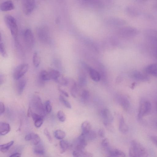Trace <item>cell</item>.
I'll return each mask as SVG.
<instances>
[{"instance_id": "obj_1", "label": "cell", "mask_w": 157, "mask_h": 157, "mask_svg": "<svg viewBox=\"0 0 157 157\" xmlns=\"http://www.w3.org/2000/svg\"><path fill=\"white\" fill-rule=\"evenodd\" d=\"M129 153V156L132 157H144L147 156L145 148L139 142L134 140L131 142Z\"/></svg>"}, {"instance_id": "obj_2", "label": "cell", "mask_w": 157, "mask_h": 157, "mask_svg": "<svg viewBox=\"0 0 157 157\" xmlns=\"http://www.w3.org/2000/svg\"><path fill=\"white\" fill-rule=\"evenodd\" d=\"M33 112L44 117L45 116L46 111L41 99L38 95H34L31 99L29 107Z\"/></svg>"}, {"instance_id": "obj_3", "label": "cell", "mask_w": 157, "mask_h": 157, "mask_svg": "<svg viewBox=\"0 0 157 157\" xmlns=\"http://www.w3.org/2000/svg\"><path fill=\"white\" fill-rule=\"evenodd\" d=\"M4 20L6 25L10 30L12 35L16 40L18 33V28L16 19L12 16L7 15L5 16Z\"/></svg>"}, {"instance_id": "obj_4", "label": "cell", "mask_w": 157, "mask_h": 157, "mask_svg": "<svg viewBox=\"0 0 157 157\" xmlns=\"http://www.w3.org/2000/svg\"><path fill=\"white\" fill-rule=\"evenodd\" d=\"M36 33L38 38L44 43L48 42L50 39L48 29L46 26H41L36 29Z\"/></svg>"}, {"instance_id": "obj_5", "label": "cell", "mask_w": 157, "mask_h": 157, "mask_svg": "<svg viewBox=\"0 0 157 157\" xmlns=\"http://www.w3.org/2000/svg\"><path fill=\"white\" fill-rule=\"evenodd\" d=\"M23 39L24 43L28 48L31 49L34 46V38L32 31L29 29H26L23 32Z\"/></svg>"}, {"instance_id": "obj_6", "label": "cell", "mask_w": 157, "mask_h": 157, "mask_svg": "<svg viewBox=\"0 0 157 157\" xmlns=\"http://www.w3.org/2000/svg\"><path fill=\"white\" fill-rule=\"evenodd\" d=\"M151 108L150 102L147 101H141L140 103L138 117L141 119L144 116L148 114L151 111Z\"/></svg>"}, {"instance_id": "obj_7", "label": "cell", "mask_w": 157, "mask_h": 157, "mask_svg": "<svg viewBox=\"0 0 157 157\" xmlns=\"http://www.w3.org/2000/svg\"><path fill=\"white\" fill-rule=\"evenodd\" d=\"M29 66L27 63H22L18 66L15 68L14 73V79L18 80L22 77L28 71Z\"/></svg>"}, {"instance_id": "obj_8", "label": "cell", "mask_w": 157, "mask_h": 157, "mask_svg": "<svg viewBox=\"0 0 157 157\" xmlns=\"http://www.w3.org/2000/svg\"><path fill=\"white\" fill-rule=\"evenodd\" d=\"M22 9L24 13L28 15L33 12L36 6L35 0H22Z\"/></svg>"}, {"instance_id": "obj_9", "label": "cell", "mask_w": 157, "mask_h": 157, "mask_svg": "<svg viewBox=\"0 0 157 157\" xmlns=\"http://www.w3.org/2000/svg\"><path fill=\"white\" fill-rule=\"evenodd\" d=\"M101 114L103 119V123L105 125L108 126L113 122V117L109 109H102L101 111Z\"/></svg>"}, {"instance_id": "obj_10", "label": "cell", "mask_w": 157, "mask_h": 157, "mask_svg": "<svg viewBox=\"0 0 157 157\" xmlns=\"http://www.w3.org/2000/svg\"><path fill=\"white\" fill-rule=\"evenodd\" d=\"M120 32L121 34L123 36L131 37L137 35L139 33V31L135 28L127 27L122 29Z\"/></svg>"}, {"instance_id": "obj_11", "label": "cell", "mask_w": 157, "mask_h": 157, "mask_svg": "<svg viewBox=\"0 0 157 157\" xmlns=\"http://www.w3.org/2000/svg\"><path fill=\"white\" fill-rule=\"evenodd\" d=\"M25 139L27 141H31L32 144L35 146L39 144L41 141L38 135L35 133H30L28 134L25 136Z\"/></svg>"}, {"instance_id": "obj_12", "label": "cell", "mask_w": 157, "mask_h": 157, "mask_svg": "<svg viewBox=\"0 0 157 157\" xmlns=\"http://www.w3.org/2000/svg\"><path fill=\"white\" fill-rule=\"evenodd\" d=\"M38 78V83L41 86L44 85V82L51 79L49 71L42 70L40 72Z\"/></svg>"}, {"instance_id": "obj_13", "label": "cell", "mask_w": 157, "mask_h": 157, "mask_svg": "<svg viewBox=\"0 0 157 157\" xmlns=\"http://www.w3.org/2000/svg\"><path fill=\"white\" fill-rule=\"evenodd\" d=\"M14 7L13 2L11 0H7L1 4L0 9L2 11H7L13 10Z\"/></svg>"}, {"instance_id": "obj_14", "label": "cell", "mask_w": 157, "mask_h": 157, "mask_svg": "<svg viewBox=\"0 0 157 157\" xmlns=\"http://www.w3.org/2000/svg\"><path fill=\"white\" fill-rule=\"evenodd\" d=\"M26 83V80L25 78H21L18 80L16 85V90L17 94L21 95L22 93Z\"/></svg>"}, {"instance_id": "obj_15", "label": "cell", "mask_w": 157, "mask_h": 157, "mask_svg": "<svg viewBox=\"0 0 157 157\" xmlns=\"http://www.w3.org/2000/svg\"><path fill=\"white\" fill-rule=\"evenodd\" d=\"M127 13L131 16L137 17L140 14V12L139 9L134 6H130L126 8Z\"/></svg>"}, {"instance_id": "obj_16", "label": "cell", "mask_w": 157, "mask_h": 157, "mask_svg": "<svg viewBox=\"0 0 157 157\" xmlns=\"http://www.w3.org/2000/svg\"><path fill=\"white\" fill-rule=\"evenodd\" d=\"M145 71L147 73L157 77V64L153 63L147 66Z\"/></svg>"}, {"instance_id": "obj_17", "label": "cell", "mask_w": 157, "mask_h": 157, "mask_svg": "<svg viewBox=\"0 0 157 157\" xmlns=\"http://www.w3.org/2000/svg\"><path fill=\"white\" fill-rule=\"evenodd\" d=\"M145 34L149 39L157 43V30L150 29L145 32Z\"/></svg>"}, {"instance_id": "obj_18", "label": "cell", "mask_w": 157, "mask_h": 157, "mask_svg": "<svg viewBox=\"0 0 157 157\" xmlns=\"http://www.w3.org/2000/svg\"><path fill=\"white\" fill-rule=\"evenodd\" d=\"M88 70L90 75L93 80L95 82H98L100 80L101 76L97 71L90 67H88Z\"/></svg>"}, {"instance_id": "obj_19", "label": "cell", "mask_w": 157, "mask_h": 157, "mask_svg": "<svg viewBox=\"0 0 157 157\" xmlns=\"http://www.w3.org/2000/svg\"><path fill=\"white\" fill-rule=\"evenodd\" d=\"M10 130V127L9 124L6 122H1L0 124V134L2 136L8 133Z\"/></svg>"}, {"instance_id": "obj_20", "label": "cell", "mask_w": 157, "mask_h": 157, "mask_svg": "<svg viewBox=\"0 0 157 157\" xmlns=\"http://www.w3.org/2000/svg\"><path fill=\"white\" fill-rule=\"evenodd\" d=\"M132 75L133 78L139 81H146L149 79L147 75L137 71H134Z\"/></svg>"}, {"instance_id": "obj_21", "label": "cell", "mask_w": 157, "mask_h": 157, "mask_svg": "<svg viewBox=\"0 0 157 157\" xmlns=\"http://www.w3.org/2000/svg\"><path fill=\"white\" fill-rule=\"evenodd\" d=\"M119 128V130L123 133H126L128 132V127L123 117H121L120 120Z\"/></svg>"}, {"instance_id": "obj_22", "label": "cell", "mask_w": 157, "mask_h": 157, "mask_svg": "<svg viewBox=\"0 0 157 157\" xmlns=\"http://www.w3.org/2000/svg\"><path fill=\"white\" fill-rule=\"evenodd\" d=\"M81 128L82 133L86 135L91 130V126L89 121H85L82 123Z\"/></svg>"}, {"instance_id": "obj_23", "label": "cell", "mask_w": 157, "mask_h": 157, "mask_svg": "<svg viewBox=\"0 0 157 157\" xmlns=\"http://www.w3.org/2000/svg\"><path fill=\"white\" fill-rule=\"evenodd\" d=\"M119 101L123 108L125 110L128 109L130 106V103L128 99L124 97H120Z\"/></svg>"}, {"instance_id": "obj_24", "label": "cell", "mask_w": 157, "mask_h": 157, "mask_svg": "<svg viewBox=\"0 0 157 157\" xmlns=\"http://www.w3.org/2000/svg\"><path fill=\"white\" fill-rule=\"evenodd\" d=\"M34 149L33 152L34 153L39 155H44L45 152V149L43 146L40 144V143L38 144L35 145Z\"/></svg>"}, {"instance_id": "obj_25", "label": "cell", "mask_w": 157, "mask_h": 157, "mask_svg": "<svg viewBox=\"0 0 157 157\" xmlns=\"http://www.w3.org/2000/svg\"><path fill=\"white\" fill-rule=\"evenodd\" d=\"M109 153L110 156L112 157H123L126 156L124 152L118 149L110 150Z\"/></svg>"}, {"instance_id": "obj_26", "label": "cell", "mask_w": 157, "mask_h": 157, "mask_svg": "<svg viewBox=\"0 0 157 157\" xmlns=\"http://www.w3.org/2000/svg\"><path fill=\"white\" fill-rule=\"evenodd\" d=\"M48 71L51 79L54 80L55 81L61 75L60 72L54 69H51Z\"/></svg>"}, {"instance_id": "obj_27", "label": "cell", "mask_w": 157, "mask_h": 157, "mask_svg": "<svg viewBox=\"0 0 157 157\" xmlns=\"http://www.w3.org/2000/svg\"><path fill=\"white\" fill-rule=\"evenodd\" d=\"M14 141H11L8 143L1 145L0 150L1 152L5 153L8 151L10 147L13 144Z\"/></svg>"}, {"instance_id": "obj_28", "label": "cell", "mask_w": 157, "mask_h": 157, "mask_svg": "<svg viewBox=\"0 0 157 157\" xmlns=\"http://www.w3.org/2000/svg\"><path fill=\"white\" fill-rule=\"evenodd\" d=\"M33 62L34 66L36 67H38L40 63V59L36 52H34L33 54Z\"/></svg>"}, {"instance_id": "obj_29", "label": "cell", "mask_w": 157, "mask_h": 157, "mask_svg": "<svg viewBox=\"0 0 157 157\" xmlns=\"http://www.w3.org/2000/svg\"><path fill=\"white\" fill-rule=\"evenodd\" d=\"M54 135L56 138L61 140L65 137L66 134L64 131L60 130H57L54 132Z\"/></svg>"}, {"instance_id": "obj_30", "label": "cell", "mask_w": 157, "mask_h": 157, "mask_svg": "<svg viewBox=\"0 0 157 157\" xmlns=\"http://www.w3.org/2000/svg\"><path fill=\"white\" fill-rule=\"evenodd\" d=\"M78 142L76 147V150L80 151H84V148L87 145L86 140L78 141Z\"/></svg>"}, {"instance_id": "obj_31", "label": "cell", "mask_w": 157, "mask_h": 157, "mask_svg": "<svg viewBox=\"0 0 157 157\" xmlns=\"http://www.w3.org/2000/svg\"><path fill=\"white\" fill-rule=\"evenodd\" d=\"M56 82L63 86H67L69 83L68 80L61 75L55 81Z\"/></svg>"}, {"instance_id": "obj_32", "label": "cell", "mask_w": 157, "mask_h": 157, "mask_svg": "<svg viewBox=\"0 0 157 157\" xmlns=\"http://www.w3.org/2000/svg\"><path fill=\"white\" fill-rule=\"evenodd\" d=\"M59 145L62 152H65L68 148L69 145L68 142L65 140H62L59 142Z\"/></svg>"}, {"instance_id": "obj_33", "label": "cell", "mask_w": 157, "mask_h": 157, "mask_svg": "<svg viewBox=\"0 0 157 157\" xmlns=\"http://www.w3.org/2000/svg\"><path fill=\"white\" fill-rule=\"evenodd\" d=\"M71 94L74 98H76L78 93V88L75 82H74L70 89Z\"/></svg>"}, {"instance_id": "obj_34", "label": "cell", "mask_w": 157, "mask_h": 157, "mask_svg": "<svg viewBox=\"0 0 157 157\" xmlns=\"http://www.w3.org/2000/svg\"><path fill=\"white\" fill-rule=\"evenodd\" d=\"M0 52L2 56L5 58L8 57V54L6 51L4 44L0 42Z\"/></svg>"}, {"instance_id": "obj_35", "label": "cell", "mask_w": 157, "mask_h": 157, "mask_svg": "<svg viewBox=\"0 0 157 157\" xmlns=\"http://www.w3.org/2000/svg\"><path fill=\"white\" fill-rule=\"evenodd\" d=\"M86 135V138L90 140H94L97 137L96 132L92 130H90Z\"/></svg>"}, {"instance_id": "obj_36", "label": "cell", "mask_w": 157, "mask_h": 157, "mask_svg": "<svg viewBox=\"0 0 157 157\" xmlns=\"http://www.w3.org/2000/svg\"><path fill=\"white\" fill-rule=\"evenodd\" d=\"M90 93L87 90H83L81 94V98L83 101H87L90 98Z\"/></svg>"}, {"instance_id": "obj_37", "label": "cell", "mask_w": 157, "mask_h": 157, "mask_svg": "<svg viewBox=\"0 0 157 157\" xmlns=\"http://www.w3.org/2000/svg\"><path fill=\"white\" fill-rule=\"evenodd\" d=\"M59 99L60 101L62 102L66 107L69 109L71 108V106L70 102L65 99L63 96L60 95Z\"/></svg>"}, {"instance_id": "obj_38", "label": "cell", "mask_w": 157, "mask_h": 157, "mask_svg": "<svg viewBox=\"0 0 157 157\" xmlns=\"http://www.w3.org/2000/svg\"><path fill=\"white\" fill-rule=\"evenodd\" d=\"M57 117L59 120L62 122H64L66 119V117L64 113L62 111H58Z\"/></svg>"}, {"instance_id": "obj_39", "label": "cell", "mask_w": 157, "mask_h": 157, "mask_svg": "<svg viewBox=\"0 0 157 157\" xmlns=\"http://www.w3.org/2000/svg\"><path fill=\"white\" fill-rule=\"evenodd\" d=\"M45 109L46 112L47 113H50L52 110V106L50 101L47 100L46 101L45 104Z\"/></svg>"}, {"instance_id": "obj_40", "label": "cell", "mask_w": 157, "mask_h": 157, "mask_svg": "<svg viewBox=\"0 0 157 157\" xmlns=\"http://www.w3.org/2000/svg\"><path fill=\"white\" fill-rule=\"evenodd\" d=\"M80 75L79 79V83L80 86L81 87H83L86 85V79L85 76L81 74Z\"/></svg>"}, {"instance_id": "obj_41", "label": "cell", "mask_w": 157, "mask_h": 157, "mask_svg": "<svg viewBox=\"0 0 157 157\" xmlns=\"http://www.w3.org/2000/svg\"><path fill=\"white\" fill-rule=\"evenodd\" d=\"M34 121L35 126L36 128H39L43 124L44 122V118L38 119Z\"/></svg>"}, {"instance_id": "obj_42", "label": "cell", "mask_w": 157, "mask_h": 157, "mask_svg": "<svg viewBox=\"0 0 157 157\" xmlns=\"http://www.w3.org/2000/svg\"><path fill=\"white\" fill-rule=\"evenodd\" d=\"M44 133L48 140L50 142H51L52 141V136L47 128H45L44 130Z\"/></svg>"}, {"instance_id": "obj_43", "label": "cell", "mask_w": 157, "mask_h": 157, "mask_svg": "<svg viewBox=\"0 0 157 157\" xmlns=\"http://www.w3.org/2000/svg\"><path fill=\"white\" fill-rule=\"evenodd\" d=\"M101 145L104 147H108L109 145V141L107 138H105L101 142Z\"/></svg>"}, {"instance_id": "obj_44", "label": "cell", "mask_w": 157, "mask_h": 157, "mask_svg": "<svg viewBox=\"0 0 157 157\" xmlns=\"http://www.w3.org/2000/svg\"><path fill=\"white\" fill-rule=\"evenodd\" d=\"M82 151H80L77 150L74 151L72 153L74 157H81V152Z\"/></svg>"}, {"instance_id": "obj_45", "label": "cell", "mask_w": 157, "mask_h": 157, "mask_svg": "<svg viewBox=\"0 0 157 157\" xmlns=\"http://www.w3.org/2000/svg\"><path fill=\"white\" fill-rule=\"evenodd\" d=\"M92 156V154L87 152L83 151L81 153V157H89Z\"/></svg>"}, {"instance_id": "obj_46", "label": "cell", "mask_w": 157, "mask_h": 157, "mask_svg": "<svg viewBox=\"0 0 157 157\" xmlns=\"http://www.w3.org/2000/svg\"><path fill=\"white\" fill-rule=\"evenodd\" d=\"M5 111V105L3 102H0V114L3 113Z\"/></svg>"}, {"instance_id": "obj_47", "label": "cell", "mask_w": 157, "mask_h": 157, "mask_svg": "<svg viewBox=\"0 0 157 157\" xmlns=\"http://www.w3.org/2000/svg\"><path fill=\"white\" fill-rule=\"evenodd\" d=\"M98 134L99 136L102 138H103L105 137V133L103 129H100L98 132Z\"/></svg>"}, {"instance_id": "obj_48", "label": "cell", "mask_w": 157, "mask_h": 157, "mask_svg": "<svg viewBox=\"0 0 157 157\" xmlns=\"http://www.w3.org/2000/svg\"><path fill=\"white\" fill-rule=\"evenodd\" d=\"M151 139L154 144L157 147V136H152Z\"/></svg>"}, {"instance_id": "obj_49", "label": "cell", "mask_w": 157, "mask_h": 157, "mask_svg": "<svg viewBox=\"0 0 157 157\" xmlns=\"http://www.w3.org/2000/svg\"><path fill=\"white\" fill-rule=\"evenodd\" d=\"M58 90L59 91L62 93L63 95L65 96V97H69V95L64 90L61 89L59 87L58 88Z\"/></svg>"}, {"instance_id": "obj_50", "label": "cell", "mask_w": 157, "mask_h": 157, "mask_svg": "<svg viewBox=\"0 0 157 157\" xmlns=\"http://www.w3.org/2000/svg\"><path fill=\"white\" fill-rule=\"evenodd\" d=\"M21 156V154L18 152H15L13 153L10 155V157H20Z\"/></svg>"}, {"instance_id": "obj_51", "label": "cell", "mask_w": 157, "mask_h": 157, "mask_svg": "<svg viewBox=\"0 0 157 157\" xmlns=\"http://www.w3.org/2000/svg\"><path fill=\"white\" fill-rule=\"evenodd\" d=\"M5 81V78L4 77L3 75H0V84L1 85Z\"/></svg>"}, {"instance_id": "obj_52", "label": "cell", "mask_w": 157, "mask_h": 157, "mask_svg": "<svg viewBox=\"0 0 157 157\" xmlns=\"http://www.w3.org/2000/svg\"><path fill=\"white\" fill-rule=\"evenodd\" d=\"M139 1H140V2H144L145 1L147 0H138Z\"/></svg>"}, {"instance_id": "obj_53", "label": "cell", "mask_w": 157, "mask_h": 157, "mask_svg": "<svg viewBox=\"0 0 157 157\" xmlns=\"http://www.w3.org/2000/svg\"><path fill=\"white\" fill-rule=\"evenodd\" d=\"M156 111H157V103L156 105Z\"/></svg>"}, {"instance_id": "obj_54", "label": "cell", "mask_w": 157, "mask_h": 157, "mask_svg": "<svg viewBox=\"0 0 157 157\" xmlns=\"http://www.w3.org/2000/svg\"><path fill=\"white\" fill-rule=\"evenodd\" d=\"M156 55L157 56V48H156Z\"/></svg>"}, {"instance_id": "obj_55", "label": "cell", "mask_w": 157, "mask_h": 157, "mask_svg": "<svg viewBox=\"0 0 157 157\" xmlns=\"http://www.w3.org/2000/svg\"><path fill=\"white\" fill-rule=\"evenodd\" d=\"M156 125L157 126V122H156Z\"/></svg>"}]
</instances>
